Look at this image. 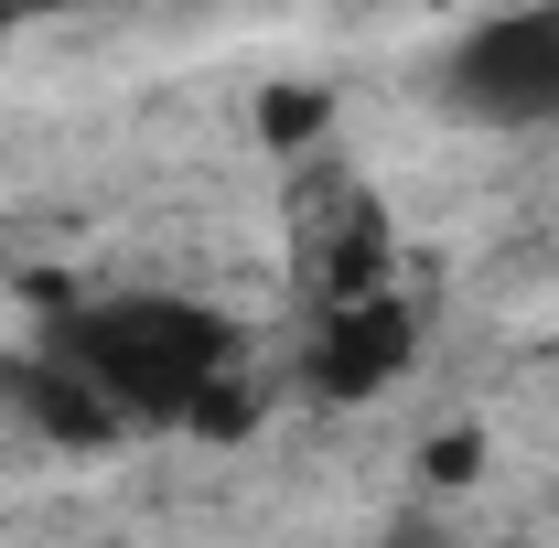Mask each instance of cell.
<instances>
[{"instance_id": "6da1fadb", "label": "cell", "mask_w": 559, "mask_h": 548, "mask_svg": "<svg viewBox=\"0 0 559 548\" xmlns=\"http://www.w3.org/2000/svg\"><path fill=\"white\" fill-rule=\"evenodd\" d=\"M44 355L75 388H97L119 430H183L237 419V323L183 290H97L44 323Z\"/></svg>"}, {"instance_id": "7a4b0ae2", "label": "cell", "mask_w": 559, "mask_h": 548, "mask_svg": "<svg viewBox=\"0 0 559 548\" xmlns=\"http://www.w3.org/2000/svg\"><path fill=\"white\" fill-rule=\"evenodd\" d=\"M430 97L474 130H559V0H516L474 22L430 65Z\"/></svg>"}, {"instance_id": "3957f363", "label": "cell", "mask_w": 559, "mask_h": 548, "mask_svg": "<svg viewBox=\"0 0 559 548\" xmlns=\"http://www.w3.org/2000/svg\"><path fill=\"white\" fill-rule=\"evenodd\" d=\"M409 366H419V312L377 279V290L323 301V334L301 355V388H312L323 409H366V398H388Z\"/></svg>"}, {"instance_id": "277c9868", "label": "cell", "mask_w": 559, "mask_h": 548, "mask_svg": "<svg viewBox=\"0 0 559 548\" xmlns=\"http://www.w3.org/2000/svg\"><path fill=\"white\" fill-rule=\"evenodd\" d=\"M259 130H270L280 151H290V140H312V130H323V97H270V108H259Z\"/></svg>"}, {"instance_id": "5b68a950", "label": "cell", "mask_w": 559, "mask_h": 548, "mask_svg": "<svg viewBox=\"0 0 559 548\" xmlns=\"http://www.w3.org/2000/svg\"><path fill=\"white\" fill-rule=\"evenodd\" d=\"M388 548H452V538H441L430 516H399V527H388Z\"/></svg>"}, {"instance_id": "8992f818", "label": "cell", "mask_w": 559, "mask_h": 548, "mask_svg": "<svg viewBox=\"0 0 559 548\" xmlns=\"http://www.w3.org/2000/svg\"><path fill=\"white\" fill-rule=\"evenodd\" d=\"M22 22H33V0H0V44H11V33H22Z\"/></svg>"}]
</instances>
